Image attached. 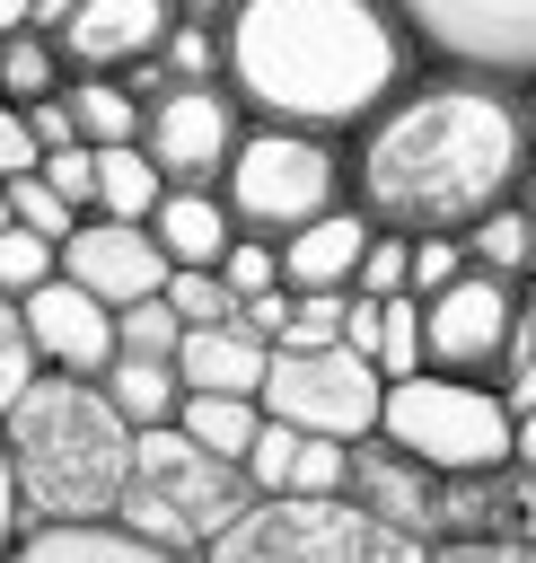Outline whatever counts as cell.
I'll use <instances>...</instances> for the list:
<instances>
[{"instance_id":"cell-29","label":"cell","mask_w":536,"mask_h":563,"mask_svg":"<svg viewBox=\"0 0 536 563\" xmlns=\"http://www.w3.org/2000/svg\"><path fill=\"white\" fill-rule=\"evenodd\" d=\"M35 369H44V352H35V325H26V299L18 290H0V413L35 387Z\"/></svg>"},{"instance_id":"cell-39","label":"cell","mask_w":536,"mask_h":563,"mask_svg":"<svg viewBox=\"0 0 536 563\" xmlns=\"http://www.w3.org/2000/svg\"><path fill=\"white\" fill-rule=\"evenodd\" d=\"M290 457H299V431L290 422H264L255 449H246V484L255 493H290Z\"/></svg>"},{"instance_id":"cell-31","label":"cell","mask_w":536,"mask_h":563,"mask_svg":"<svg viewBox=\"0 0 536 563\" xmlns=\"http://www.w3.org/2000/svg\"><path fill=\"white\" fill-rule=\"evenodd\" d=\"M9 211H18L26 229H44L53 246H62V238H70L79 220H88V211H79V202H70V194H62L53 176H44V167H26V176H9Z\"/></svg>"},{"instance_id":"cell-15","label":"cell","mask_w":536,"mask_h":563,"mask_svg":"<svg viewBox=\"0 0 536 563\" xmlns=\"http://www.w3.org/2000/svg\"><path fill=\"white\" fill-rule=\"evenodd\" d=\"M439 493H448V475H439V466H422V457H404L387 431L351 440V501H369L378 519L413 528L422 545L439 537Z\"/></svg>"},{"instance_id":"cell-43","label":"cell","mask_w":536,"mask_h":563,"mask_svg":"<svg viewBox=\"0 0 536 563\" xmlns=\"http://www.w3.org/2000/svg\"><path fill=\"white\" fill-rule=\"evenodd\" d=\"M237 317L264 334V343H281V325H290V290H264V299H237Z\"/></svg>"},{"instance_id":"cell-11","label":"cell","mask_w":536,"mask_h":563,"mask_svg":"<svg viewBox=\"0 0 536 563\" xmlns=\"http://www.w3.org/2000/svg\"><path fill=\"white\" fill-rule=\"evenodd\" d=\"M237 132H246V106H237L228 79H176L167 97H149L141 150L167 167V185H220Z\"/></svg>"},{"instance_id":"cell-35","label":"cell","mask_w":536,"mask_h":563,"mask_svg":"<svg viewBox=\"0 0 536 563\" xmlns=\"http://www.w3.org/2000/svg\"><path fill=\"white\" fill-rule=\"evenodd\" d=\"M290 493H351V440H334V431H299Z\"/></svg>"},{"instance_id":"cell-23","label":"cell","mask_w":536,"mask_h":563,"mask_svg":"<svg viewBox=\"0 0 536 563\" xmlns=\"http://www.w3.org/2000/svg\"><path fill=\"white\" fill-rule=\"evenodd\" d=\"M158 202H167V167H158L141 141H114V150H97V202H88V211L149 220Z\"/></svg>"},{"instance_id":"cell-19","label":"cell","mask_w":536,"mask_h":563,"mask_svg":"<svg viewBox=\"0 0 536 563\" xmlns=\"http://www.w3.org/2000/svg\"><path fill=\"white\" fill-rule=\"evenodd\" d=\"M176 369H185V387H211V396H264L272 343H264L246 317H220V325H185V343H176Z\"/></svg>"},{"instance_id":"cell-8","label":"cell","mask_w":536,"mask_h":563,"mask_svg":"<svg viewBox=\"0 0 536 563\" xmlns=\"http://www.w3.org/2000/svg\"><path fill=\"white\" fill-rule=\"evenodd\" d=\"M264 413L290 431H334V440H369L387 413V369L343 334V343H272L264 369Z\"/></svg>"},{"instance_id":"cell-20","label":"cell","mask_w":536,"mask_h":563,"mask_svg":"<svg viewBox=\"0 0 536 563\" xmlns=\"http://www.w3.org/2000/svg\"><path fill=\"white\" fill-rule=\"evenodd\" d=\"M149 229H158L167 264H220L228 238H237V211H228L220 185H167V202L149 211Z\"/></svg>"},{"instance_id":"cell-30","label":"cell","mask_w":536,"mask_h":563,"mask_svg":"<svg viewBox=\"0 0 536 563\" xmlns=\"http://www.w3.org/2000/svg\"><path fill=\"white\" fill-rule=\"evenodd\" d=\"M167 79H228V35L211 26V18H185L176 9V35H167Z\"/></svg>"},{"instance_id":"cell-24","label":"cell","mask_w":536,"mask_h":563,"mask_svg":"<svg viewBox=\"0 0 536 563\" xmlns=\"http://www.w3.org/2000/svg\"><path fill=\"white\" fill-rule=\"evenodd\" d=\"M105 396L123 405L132 431H158V422H176V405H185V369H176V361H132V352H114Z\"/></svg>"},{"instance_id":"cell-48","label":"cell","mask_w":536,"mask_h":563,"mask_svg":"<svg viewBox=\"0 0 536 563\" xmlns=\"http://www.w3.org/2000/svg\"><path fill=\"white\" fill-rule=\"evenodd\" d=\"M518 457L536 466V413H518Z\"/></svg>"},{"instance_id":"cell-13","label":"cell","mask_w":536,"mask_h":563,"mask_svg":"<svg viewBox=\"0 0 536 563\" xmlns=\"http://www.w3.org/2000/svg\"><path fill=\"white\" fill-rule=\"evenodd\" d=\"M26 325H35V352H44V369H79V378H105L114 369V308L88 290V282H70V273H53L44 290H26Z\"/></svg>"},{"instance_id":"cell-3","label":"cell","mask_w":536,"mask_h":563,"mask_svg":"<svg viewBox=\"0 0 536 563\" xmlns=\"http://www.w3.org/2000/svg\"><path fill=\"white\" fill-rule=\"evenodd\" d=\"M0 449L18 475L26 519H114L132 484L141 431L105 396V378L79 369H35V387L0 413Z\"/></svg>"},{"instance_id":"cell-32","label":"cell","mask_w":536,"mask_h":563,"mask_svg":"<svg viewBox=\"0 0 536 563\" xmlns=\"http://www.w3.org/2000/svg\"><path fill=\"white\" fill-rule=\"evenodd\" d=\"M53 273H62V246H53L44 229L9 220V229H0V290H18V299H26V290H44Z\"/></svg>"},{"instance_id":"cell-36","label":"cell","mask_w":536,"mask_h":563,"mask_svg":"<svg viewBox=\"0 0 536 563\" xmlns=\"http://www.w3.org/2000/svg\"><path fill=\"white\" fill-rule=\"evenodd\" d=\"M343 325H351V290H290L281 343H343Z\"/></svg>"},{"instance_id":"cell-1","label":"cell","mask_w":536,"mask_h":563,"mask_svg":"<svg viewBox=\"0 0 536 563\" xmlns=\"http://www.w3.org/2000/svg\"><path fill=\"white\" fill-rule=\"evenodd\" d=\"M527 150H536V123L510 79L431 62L387 114H369L351 132V202L404 238H422V229L466 238L483 211L518 202Z\"/></svg>"},{"instance_id":"cell-28","label":"cell","mask_w":536,"mask_h":563,"mask_svg":"<svg viewBox=\"0 0 536 563\" xmlns=\"http://www.w3.org/2000/svg\"><path fill=\"white\" fill-rule=\"evenodd\" d=\"M114 343H123L132 361H176V343H185L176 299H167V290H149V299H132V308H114Z\"/></svg>"},{"instance_id":"cell-33","label":"cell","mask_w":536,"mask_h":563,"mask_svg":"<svg viewBox=\"0 0 536 563\" xmlns=\"http://www.w3.org/2000/svg\"><path fill=\"white\" fill-rule=\"evenodd\" d=\"M220 282H228L237 299L290 290V282H281V238H255V229H237V238H228V255H220Z\"/></svg>"},{"instance_id":"cell-4","label":"cell","mask_w":536,"mask_h":563,"mask_svg":"<svg viewBox=\"0 0 536 563\" xmlns=\"http://www.w3.org/2000/svg\"><path fill=\"white\" fill-rule=\"evenodd\" d=\"M202 563H431V545L351 493H255Z\"/></svg>"},{"instance_id":"cell-44","label":"cell","mask_w":536,"mask_h":563,"mask_svg":"<svg viewBox=\"0 0 536 563\" xmlns=\"http://www.w3.org/2000/svg\"><path fill=\"white\" fill-rule=\"evenodd\" d=\"M18 537H26V501H18V475H9V449H0V563H9Z\"/></svg>"},{"instance_id":"cell-16","label":"cell","mask_w":536,"mask_h":563,"mask_svg":"<svg viewBox=\"0 0 536 563\" xmlns=\"http://www.w3.org/2000/svg\"><path fill=\"white\" fill-rule=\"evenodd\" d=\"M439 537H536V466L510 457L492 475H448L439 493ZM431 537V545H439Z\"/></svg>"},{"instance_id":"cell-37","label":"cell","mask_w":536,"mask_h":563,"mask_svg":"<svg viewBox=\"0 0 536 563\" xmlns=\"http://www.w3.org/2000/svg\"><path fill=\"white\" fill-rule=\"evenodd\" d=\"M351 290H369V299L413 290V238H404V229H378V238H369V255H360V282H351Z\"/></svg>"},{"instance_id":"cell-49","label":"cell","mask_w":536,"mask_h":563,"mask_svg":"<svg viewBox=\"0 0 536 563\" xmlns=\"http://www.w3.org/2000/svg\"><path fill=\"white\" fill-rule=\"evenodd\" d=\"M9 220H18V211H9V176H0V229H9Z\"/></svg>"},{"instance_id":"cell-7","label":"cell","mask_w":536,"mask_h":563,"mask_svg":"<svg viewBox=\"0 0 536 563\" xmlns=\"http://www.w3.org/2000/svg\"><path fill=\"white\" fill-rule=\"evenodd\" d=\"M378 431L439 466V475H492L518 457V413L492 378H457V369H413V378H387V413Z\"/></svg>"},{"instance_id":"cell-42","label":"cell","mask_w":536,"mask_h":563,"mask_svg":"<svg viewBox=\"0 0 536 563\" xmlns=\"http://www.w3.org/2000/svg\"><path fill=\"white\" fill-rule=\"evenodd\" d=\"M44 176H53V185H62L79 211L97 202V150H88V141H70V150H44Z\"/></svg>"},{"instance_id":"cell-5","label":"cell","mask_w":536,"mask_h":563,"mask_svg":"<svg viewBox=\"0 0 536 563\" xmlns=\"http://www.w3.org/2000/svg\"><path fill=\"white\" fill-rule=\"evenodd\" d=\"M220 194H228L237 229L290 238V229H308L316 211L351 202V141L308 132V123H264V114H246V132H237V150H228V167H220Z\"/></svg>"},{"instance_id":"cell-27","label":"cell","mask_w":536,"mask_h":563,"mask_svg":"<svg viewBox=\"0 0 536 563\" xmlns=\"http://www.w3.org/2000/svg\"><path fill=\"white\" fill-rule=\"evenodd\" d=\"M466 264L527 282V273H536V202H501V211H483V220L466 229Z\"/></svg>"},{"instance_id":"cell-45","label":"cell","mask_w":536,"mask_h":563,"mask_svg":"<svg viewBox=\"0 0 536 563\" xmlns=\"http://www.w3.org/2000/svg\"><path fill=\"white\" fill-rule=\"evenodd\" d=\"M70 9H79V0H35V26H44V35H62V26H70Z\"/></svg>"},{"instance_id":"cell-2","label":"cell","mask_w":536,"mask_h":563,"mask_svg":"<svg viewBox=\"0 0 536 563\" xmlns=\"http://www.w3.org/2000/svg\"><path fill=\"white\" fill-rule=\"evenodd\" d=\"M220 35H228V88L246 114L308 123L334 141H351L431 70L395 0H237Z\"/></svg>"},{"instance_id":"cell-6","label":"cell","mask_w":536,"mask_h":563,"mask_svg":"<svg viewBox=\"0 0 536 563\" xmlns=\"http://www.w3.org/2000/svg\"><path fill=\"white\" fill-rule=\"evenodd\" d=\"M246 501H255V484H246L237 457L202 449L185 422H158L132 449V484H123V510L114 519L141 528V537H158V545H176V554H202Z\"/></svg>"},{"instance_id":"cell-26","label":"cell","mask_w":536,"mask_h":563,"mask_svg":"<svg viewBox=\"0 0 536 563\" xmlns=\"http://www.w3.org/2000/svg\"><path fill=\"white\" fill-rule=\"evenodd\" d=\"M62 88H70L62 35H44V26H18V35H0V97L35 106V97H62Z\"/></svg>"},{"instance_id":"cell-40","label":"cell","mask_w":536,"mask_h":563,"mask_svg":"<svg viewBox=\"0 0 536 563\" xmlns=\"http://www.w3.org/2000/svg\"><path fill=\"white\" fill-rule=\"evenodd\" d=\"M431 563H536V537H439Z\"/></svg>"},{"instance_id":"cell-41","label":"cell","mask_w":536,"mask_h":563,"mask_svg":"<svg viewBox=\"0 0 536 563\" xmlns=\"http://www.w3.org/2000/svg\"><path fill=\"white\" fill-rule=\"evenodd\" d=\"M26 167H44V141H35L26 106H18V97H0V176H26Z\"/></svg>"},{"instance_id":"cell-22","label":"cell","mask_w":536,"mask_h":563,"mask_svg":"<svg viewBox=\"0 0 536 563\" xmlns=\"http://www.w3.org/2000/svg\"><path fill=\"white\" fill-rule=\"evenodd\" d=\"M70 114H79V141L88 150H114V141H141V123H149V97L123 79V70H70Z\"/></svg>"},{"instance_id":"cell-18","label":"cell","mask_w":536,"mask_h":563,"mask_svg":"<svg viewBox=\"0 0 536 563\" xmlns=\"http://www.w3.org/2000/svg\"><path fill=\"white\" fill-rule=\"evenodd\" d=\"M9 563H202V554H176L123 519H26Z\"/></svg>"},{"instance_id":"cell-38","label":"cell","mask_w":536,"mask_h":563,"mask_svg":"<svg viewBox=\"0 0 536 563\" xmlns=\"http://www.w3.org/2000/svg\"><path fill=\"white\" fill-rule=\"evenodd\" d=\"M457 273H466V238H457V229H422V238H413V299L448 290Z\"/></svg>"},{"instance_id":"cell-14","label":"cell","mask_w":536,"mask_h":563,"mask_svg":"<svg viewBox=\"0 0 536 563\" xmlns=\"http://www.w3.org/2000/svg\"><path fill=\"white\" fill-rule=\"evenodd\" d=\"M176 35V0H79L62 26V62L70 70H132L149 53H167Z\"/></svg>"},{"instance_id":"cell-46","label":"cell","mask_w":536,"mask_h":563,"mask_svg":"<svg viewBox=\"0 0 536 563\" xmlns=\"http://www.w3.org/2000/svg\"><path fill=\"white\" fill-rule=\"evenodd\" d=\"M18 26H35V0H0V35H18Z\"/></svg>"},{"instance_id":"cell-47","label":"cell","mask_w":536,"mask_h":563,"mask_svg":"<svg viewBox=\"0 0 536 563\" xmlns=\"http://www.w3.org/2000/svg\"><path fill=\"white\" fill-rule=\"evenodd\" d=\"M176 9H185V18H211V26H220V18L237 9V0H176Z\"/></svg>"},{"instance_id":"cell-12","label":"cell","mask_w":536,"mask_h":563,"mask_svg":"<svg viewBox=\"0 0 536 563\" xmlns=\"http://www.w3.org/2000/svg\"><path fill=\"white\" fill-rule=\"evenodd\" d=\"M62 273L88 282L105 308H132L149 290H167V246L149 220H114V211H88L70 238H62Z\"/></svg>"},{"instance_id":"cell-21","label":"cell","mask_w":536,"mask_h":563,"mask_svg":"<svg viewBox=\"0 0 536 563\" xmlns=\"http://www.w3.org/2000/svg\"><path fill=\"white\" fill-rule=\"evenodd\" d=\"M387 378H413L422 369V299L413 290H395V299H369V290H351V325H343Z\"/></svg>"},{"instance_id":"cell-17","label":"cell","mask_w":536,"mask_h":563,"mask_svg":"<svg viewBox=\"0 0 536 563\" xmlns=\"http://www.w3.org/2000/svg\"><path fill=\"white\" fill-rule=\"evenodd\" d=\"M369 238H378V220H369L360 202H334V211H316L308 229L281 238V282H290V290H351Z\"/></svg>"},{"instance_id":"cell-25","label":"cell","mask_w":536,"mask_h":563,"mask_svg":"<svg viewBox=\"0 0 536 563\" xmlns=\"http://www.w3.org/2000/svg\"><path fill=\"white\" fill-rule=\"evenodd\" d=\"M176 422H185L202 449H220V457H237V466H246V449H255V431H264L272 413H264V396H211V387H185Z\"/></svg>"},{"instance_id":"cell-34","label":"cell","mask_w":536,"mask_h":563,"mask_svg":"<svg viewBox=\"0 0 536 563\" xmlns=\"http://www.w3.org/2000/svg\"><path fill=\"white\" fill-rule=\"evenodd\" d=\"M167 299H176L185 325H220V317H237V290L220 282V264H167Z\"/></svg>"},{"instance_id":"cell-50","label":"cell","mask_w":536,"mask_h":563,"mask_svg":"<svg viewBox=\"0 0 536 563\" xmlns=\"http://www.w3.org/2000/svg\"><path fill=\"white\" fill-rule=\"evenodd\" d=\"M518 97H527V123H536V79H518Z\"/></svg>"},{"instance_id":"cell-9","label":"cell","mask_w":536,"mask_h":563,"mask_svg":"<svg viewBox=\"0 0 536 563\" xmlns=\"http://www.w3.org/2000/svg\"><path fill=\"white\" fill-rule=\"evenodd\" d=\"M510 343H518V282L510 273L466 264L448 290L422 299V369H457V378H492L501 387Z\"/></svg>"},{"instance_id":"cell-10","label":"cell","mask_w":536,"mask_h":563,"mask_svg":"<svg viewBox=\"0 0 536 563\" xmlns=\"http://www.w3.org/2000/svg\"><path fill=\"white\" fill-rule=\"evenodd\" d=\"M431 62L483 79H536V0H395Z\"/></svg>"}]
</instances>
